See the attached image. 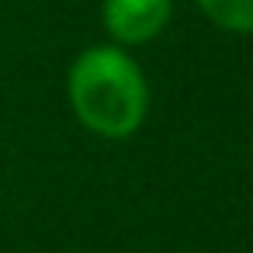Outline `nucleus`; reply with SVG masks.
Here are the masks:
<instances>
[{
  "instance_id": "obj_1",
  "label": "nucleus",
  "mask_w": 253,
  "mask_h": 253,
  "mask_svg": "<svg viewBox=\"0 0 253 253\" xmlns=\"http://www.w3.org/2000/svg\"><path fill=\"white\" fill-rule=\"evenodd\" d=\"M70 101L87 128L101 135H128L146 115V84L125 52L90 49L70 70Z\"/></svg>"
},
{
  "instance_id": "obj_2",
  "label": "nucleus",
  "mask_w": 253,
  "mask_h": 253,
  "mask_svg": "<svg viewBox=\"0 0 253 253\" xmlns=\"http://www.w3.org/2000/svg\"><path fill=\"white\" fill-rule=\"evenodd\" d=\"M170 18V0H104V25L118 42H146Z\"/></svg>"
},
{
  "instance_id": "obj_3",
  "label": "nucleus",
  "mask_w": 253,
  "mask_h": 253,
  "mask_svg": "<svg viewBox=\"0 0 253 253\" xmlns=\"http://www.w3.org/2000/svg\"><path fill=\"white\" fill-rule=\"evenodd\" d=\"M201 11L229 28V32H253V0H198Z\"/></svg>"
}]
</instances>
